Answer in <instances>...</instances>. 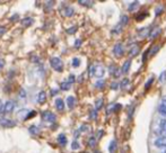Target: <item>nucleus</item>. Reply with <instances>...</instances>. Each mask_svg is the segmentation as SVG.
<instances>
[{
	"label": "nucleus",
	"mask_w": 166,
	"mask_h": 153,
	"mask_svg": "<svg viewBox=\"0 0 166 153\" xmlns=\"http://www.w3.org/2000/svg\"><path fill=\"white\" fill-rule=\"evenodd\" d=\"M105 73V69H104L103 65L101 64H94L89 67V74L91 77H96L98 79H101Z\"/></svg>",
	"instance_id": "1"
},
{
	"label": "nucleus",
	"mask_w": 166,
	"mask_h": 153,
	"mask_svg": "<svg viewBox=\"0 0 166 153\" xmlns=\"http://www.w3.org/2000/svg\"><path fill=\"white\" fill-rule=\"evenodd\" d=\"M50 65L52 67V69H54L58 72H61L63 69V63L61 61V59L57 58V56H53V58L50 59Z\"/></svg>",
	"instance_id": "2"
},
{
	"label": "nucleus",
	"mask_w": 166,
	"mask_h": 153,
	"mask_svg": "<svg viewBox=\"0 0 166 153\" xmlns=\"http://www.w3.org/2000/svg\"><path fill=\"white\" fill-rule=\"evenodd\" d=\"M42 119L44 122H48V123H54L57 121V116L53 114V113L49 112V110H44L42 113Z\"/></svg>",
	"instance_id": "3"
},
{
	"label": "nucleus",
	"mask_w": 166,
	"mask_h": 153,
	"mask_svg": "<svg viewBox=\"0 0 166 153\" xmlns=\"http://www.w3.org/2000/svg\"><path fill=\"white\" fill-rule=\"evenodd\" d=\"M113 53H114V55L116 58H121L123 55V53H124V46H123V44H121V43L115 44L114 47H113Z\"/></svg>",
	"instance_id": "4"
},
{
	"label": "nucleus",
	"mask_w": 166,
	"mask_h": 153,
	"mask_svg": "<svg viewBox=\"0 0 166 153\" xmlns=\"http://www.w3.org/2000/svg\"><path fill=\"white\" fill-rule=\"evenodd\" d=\"M154 145L158 149H166V136H159L154 141Z\"/></svg>",
	"instance_id": "5"
},
{
	"label": "nucleus",
	"mask_w": 166,
	"mask_h": 153,
	"mask_svg": "<svg viewBox=\"0 0 166 153\" xmlns=\"http://www.w3.org/2000/svg\"><path fill=\"white\" fill-rule=\"evenodd\" d=\"M16 125V122L12 121V119H9V118H0V126L1 127H14Z\"/></svg>",
	"instance_id": "6"
},
{
	"label": "nucleus",
	"mask_w": 166,
	"mask_h": 153,
	"mask_svg": "<svg viewBox=\"0 0 166 153\" xmlns=\"http://www.w3.org/2000/svg\"><path fill=\"white\" fill-rule=\"evenodd\" d=\"M15 109V102L8 100L3 104V114H9Z\"/></svg>",
	"instance_id": "7"
},
{
	"label": "nucleus",
	"mask_w": 166,
	"mask_h": 153,
	"mask_svg": "<svg viewBox=\"0 0 166 153\" xmlns=\"http://www.w3.org/2000/svg\"><path fill=\"white\" fill-rule=\"evenodd\" d=\"M109 71H110V74L113 75L114 78H119L121 75V70L118 67H115V65H110L109 67Z\"/></svg>",
	"instance_id": "8"
},
{
	"label": "nucleus",
	"mask_w": 166,
	"mask_h": 153,
	"mask_svg": "<svg viewBox=\"0 0 166 153\" xmlns=\"http://www.w3.org/2000/svg\"><path fill=\"white\" fill-rule=\"evenodd\" d=\"M73 14H75V9H73V7H70V6L64 7V9L62 10V15L66 16V17H71Z\"/></svg>",
	"instance_id": "9"
},
{
	"label": "nucleus",
	"mask_w": 166,
	"mask_h": 153,
	"mask_svg": "<svg viewBox=\"0 0 166 153\" xmlns=\"http://www.w3.org/2000/svg\"><path fill=\"white\" fill-rule=\"evenodd\" d=\"M55 108H57L59 112H63V110H64V102H63L61 98L55 99Z\"/></svg>",
	"instance_id": "10"
},
{
	"label": "nucleus",
	"mask_w": 166,
	"mask_h": 153,
	"mask_svg": "<svg viewBox=\"0 0 166 153\" xmlns=\"http://www.w3.org/2000/svg\"><path fill=\"white\" fill-rule=\"evenodd\" d=\"M21 23V25H23V27H30V26L33 25L34 19H33L32 17H26V18H24Z\"/></svg>",
	"instance_id": "11"
},
{
	"label": "nucleus",
	"mask_w": 166,
	"mask_h": 153,
	"mask_svg": "<svg viewBox=\"0 0 166 153\" xmlns=\"http://www.w3.org/2000/svg\"><path fill=\"white\" fill-rule=\"evenodd\" d=\"M67 105H68V107H69L70 109H73V107L76 106V98H75L73 96H69V97L67 98Z\"/></svg>",
	"instance_id": "12"
},
{
	"label": "nucleus",
	"mask_w": 166,
	"mask_h": 153,
	"mask_svg": "<svg viewBox=\"0 0 166 153\" xmlns=\"http://www.w3.org/2000/svg\"><path fill=\"white\" fill-rule=\"evenodd\" d=\"M46 102V93L44 91H40L37 95V102L39 104H44Z\"/></svg>",
	"instance_id": "13"
},
{
	"label": "nucleus",
	"mask_w": 166,
	"mask_h": 153,
	"mask_svg": "<svg viewBox=\"0 0 166 153\" xmlns=\"http://www.w3.org/2000/svg\"><path fill=\"white\" fill-rule=\"evenodd\" d=\"M57 140H58V142H59V144L61 146H66V144H67V136L64 134H59Z\"/></svg>",
	"instance_id": "14"
},
{
	"label": "nucleus",
	"mask_w": 166,
	"mask_h": 153,
	"mask_svg": "<svg viewBox=\"0 0 166 153\" xmlns=\"http://www.w3.org/2000/svg\"><path fill=\"white\" fill-rule=\"evenodd\" d=\"M159 131L163 133V136H166V119H162L159 122Z\"/></svg>",
	"instance_id": "15"
},
{
	"label": "nucleus",
	"mask_w": 166,
	"mask_h": 153,
	"mask_svg": "<svg viewBox=\"0 0 166 153\" xmlns=\"http://www.w3.org/2000/svg\"><path fill=\"white\" fill-rule=\"evenodd\" d=\"M130 64H131V61L130 60H127V61L123 63L122 68H121V73H127L130 69Z\"/></svg>",
	"instance_id": "16"
},
{
	"label": "nucleus",
	"mask_w": 166,
	"mask_h": 153,
	"mask_svg": "<svg viewBox=\"0 0 166 153\" xmlns=\"http://www.w3.org/2000/svg\"><path fill=\"white\" fill-rule=\"evenodd\" d=\"M138 52H139L138 45H132V46L130 47V50H129V54H130V56H135V55L138 54Z\"/></svg>",
	"instance_id": "17"
},
{
	"label": "nucleus",
	"mask_w": 166,
	"mask_h": 153,
	"mask_svg": "<svg viewBox=\"0 0 166 153\" xmlns=\"http://www.w3.org/2000/svg\"><path fill=\"white\" fill-rule=\"evenodd\" d=\"M118 144H116V141H111V143H110V146H109V151H110V153H115L116 152V149H118V146H116Z\"/></svg>",
	"instance_id": "18"
},
{
	"label": "nucleus",
	"mask_w": 166,
	"mask_h": 153,
	"mask_svg": "<svg viewBox=\"0 0 166 153\" xmlns=\"http://www.w3.org/2000/svg\"><path fill=\"white\" fill-rule=\"evenodd\" d=\"M122 30H123V26H122V25L119 23V24H118L115 27H113V31H112V33H113L114 35H118V34H120V33L122 32Z\"/></svg>",
	"instance_id": "19"
},
{
	"label": "nucleus",
	"mask_w": 166,
	"mask_h": 153,
	"mask_svg": "<svg viewBox=\"0 0 166 153\" xmlns=\"http://www.w3.org/2000/svg\"><path fill=\"white\" fill-rule=\"evenodd\" d=\"M28 131H30V133H31L32 135H37L40 133V128L37 126H35V125H32V126H30Z\"/></svg>",
	"instance_id": "20"
},
{
	"label": "nucleus",
	"mask_w": 166,
	"mask_h": 153,
	"mask_svg": "<svg viewBox=\"0 0 166 153\" xmlns=\"http://www.w3.org/2000/svg\"><path fill=\"white\" fill-rule=\"evenodd\" d=\"M70 87H71V84H70L68 81H62L61 83H60V88H61V90H69V89H70Z\"/></svg>",
	"instance_id": "21"
},
{
	"label": "nucleus",
	"mask_w": 166,
	"mask_h": 153,
	"mask_svg": "<svg viewBox=\"0 0 166 153\" xmlns=\"http://www.w3.org/2000/svg\"><path fill=\"white\" fill-rule=\"evenodd\" d=\"M78 2H79V5L86 6V7H91V6H93L94 3V1H91V0H79Z\"/></svg>",
	"instance_id": "22"
},
{
	"label": "nucleus",
	"mask_w": 166,
	"mask_h": 153,
	"mask_svg": "<svg viewBox=\"0 0 166 153\" xmlns=\"http://www.w3.org/2000/svg\"><path fill=\"white\" fill-rule=\"evenodd\" d=\"M158 113L163 116H166V105L164 104H160V106L158 107Z\"/></svg>",
	"instance_id": "23"
},
{
	"label": "nucleus",
	"mask_w": 166,
	"mask_h": 153,
	"mask_svg": "<svg viewBox=\"0 0 166 153\" xmlns=\"http://www.w3.org/2000/svg\"><path fill=\"white\" fill-rule=\"evenodd\" d=\"M102 106H103V99H97V100L95 102V110L97 112L98 109L102 108Z\"/></svg>",
	"instance_id": "24"
},
{
	"label": "nucleus",
	"mask_w": 166,
	"mask_h": 153,
	"mask_svg": "<svg viewBox=\"0 0 166 153\" xmlns=\"http://www.w3.org/2000/svg\"><path fill=\"white\" fill-rule=\"evenodd\" d=\"M71 64H73V68H78L80 65V60L78 58H75V59H73V61H71Z\"/></svg>",
	"instance_id": "25"
},
{
	"label": "nucleus",
	"mask_w": 166,
	"mask_h": 153,
	"mask_svg": "<svg viewBox=\"0 0 166 153\" xmlns=\"http://www.w3.org/2000/svg\"><path fill=\"white\" fill-rule=\"evenodd\" d=\"M129 82H130V80H129V79H127V78H125V79H123V80H122V81H121V83H120V87H121V88H123V89H124L125 87H128V86H129Z\"/></svg>",
	"instance_id": "26"
},
{
	"label": "nucleus",
	"mask_w": 166,
	"mask_h": 153,
	"mask_svg": "<svg viewBox=\"0 0 166 153\" xmlns=\"http://www.w3.org/2000/svg\"><path fill=\"white\" fill-rule=\"evenodd\" d=\"M128 21H129V18H128V16H122V18H121V21H120V24L122 25V26H125L127 24H128Z\"/></svg>",
	"instance_id": "27"
},
{
	"label": "nucleus",
	"mask_w": 166,
	"mask_h": 153,
	"mask_svg": "<svg viewBox=\"0 0 166 153\" xmlns=\"http://www.w3.org/2000/svg\"><path fill=\"white\" fill-rule=\"evenodd\" d=\"M95 144H96V139H95L94 136L89 137V140H88V145L93 148V146H95Z\"/></svg>",
	"instance_id": "28"
},
{
	"label": "nucleus",
	"mask_w": 166,
	"mask_h": 153,
	"mask_svg": "<svg viewBox=\"0 0 166 153\" xmlns=\"http://www.w3.org/2000/svg\"><path fill=\"white\" fill-rule=\"evenodd\" d=\"M138 6H139V2H138V1H133V3H131V5L129 6V10H130V11L135 10Z\"/></svg>",
	"instance_id": "29"
},
{
	"label": "nucleus",
	"mask_w": 166,
	"mask_h": 153,
	"mask_svg": "<svg viewBox=\"0 0 166 153\" xmlns=\"http://www.w3.org/2000/svg\"><path fill=\"white\" fill-rule=\"evenodd\" d=\"M80 148V144L77 142V141H73V143H71V149L73 150H78Z\"/></svg>",
	"instance_id": "30"
},
{
	"label": "nucleus",
	"mask_w": 166,
	"mask_h": 153,
	"mask_svg": "<svg viewBox=\"0 0 166 153\" xmlns=\"http://www.w3.org/2000/svg\"><path fill=\"white\" fill-rule=\"evenodd\" d=\"M95 87H96V88H103V87H104V81H103V80H98V81L95 83Z\"/></svg>",
	"instance_id": "31"
},
{
	"label": "nucleus",
	"mask_w": 166,
	"mask_h": 153,
	"mask_svg": "<svg viewBox=\"0 0 166 153\" xmlns=\"http://www.w3.org/2000/svg\"><path fill=\"white\" fill-rule=\"evenodd\" d=\"M76 31H77V27H76V26H73V27H69V28L67 30V33H68V34H73V33H76Z\"/></svg>",
	"instance_id": "32"
},
{
	"label": "nucleus",
	"mask_w": 166,
	"mask_h": 153,
	"mask_svg": "<svg viewBox=\"0 0 166 153\" xmlns=\"http://www.w3.org/2000/svg\"><path fill=\"white\" fill-rule=\"evenodd\" d=\"M118 88H119V83L118 82L113 81L111 83V89H118Z\"/></svg>",
	"instance_id": "33"
},
{
	"label": "nucleus",
	"mask_w": 166,
	"mask_h": 153,
	"mask_svg": "<svg viewBox=\"0 0 166 153\" xmlns=\"http://www.w3.org/2000/svg\"><path fill=\"white\" fill-rule=\"evenodd\" d=\"M67 81L69 82V83H70V84H71V83H73V81H75V75H73V74H70V75H69V78H68V80H67Z\"/></svg>",
	"instance_id": "34"
},
{
	"label": "nucleus",
	"mask_w": 166,
	"mask_h": 153,
	"mask_svg": "<svg viewBox=\"0 0 166 153\" xmlns=\"http://www.w3.org/2000/svg\"><path fill=\"white\" fill-rule=\"evenodd\" d=\"M80 45H82V41H80V40H76V42H75V47H76V49H79Z\"/></svg>",
	"instance_id": "35"
},
{
	"label": "nucleus",
	"mask_w": 166,
	"mask_h": 153,
	"mask_svg": "<svg viewBox=\"0 0 166 153\" xmlns=\"http://www.w3.org/2000/svg\"><path fill=\"white\" fill-rule=\"evenodd\" d=\"M6 33V27L5 26H0V37Z\"/></svg>",
	"instance_id": "36"
},
{
	"label": "nucleus",
	"mask_w": 166,
	"mask_h": 153,
	"mask_svg": "<svg viewBox=\"0 0 166 153\" xmlns=\"http://www.w3.org/2000/svg\"><path fill=\"white\" fill-rule=\"evenodd\" d=\"M87 130H88V126H87V125H82V126H80V128H79V131H80V132H86Z\"/></svg>",
	"instance_id": "37"
},
{
	"label": "nucleus",
	"mask_w": 166,
	"mask_h": 153,
	"mask_svg": "<svg viewBox=\"0 0 166 153\" xmlns=\"http://www.w3.org/2000/svg\"><path fill=\"white\" fill-rule=\"evenodd\" d=\"M153 81H154V78H150V79H149V80L147 81V83H146V86H145L146 89H148V87H149V86L151 84V82H153Z\"/></svg>",
	"instance_id": "38"
},
{
	"label": "nucleus",
	"mask_w": 166,
	"mask_h": 153,
	"mask_svg": "<svg viewBox=\"0 0 166 153\" xmlns=\"http://www.w3.org/2000/svg\"><path fill=\"white\" fill-rule=\"evenodd\" d=\"M34 115H35V112H31V113L28 112V114H27V116L25 117V119H30V118H31V117H33Z\"/></svg>",
	"instance_id": "39"
},
{
	"label": "nucleus",
	"mask_w": 166,
	"mask_h": 153,
	"mask_svg": "<svg viewBox=\"0 0 166 153\" xmlns=\"http://www.w3.org/2000/svg\"><path fill=\"white\" fill-rule=\"evenodd\" d=\"M96 116H97V112H96V110L91 112V118H92V119H95V118H96Z\"/></svg>",
	"instance_id": "40"
},
{
	"label": "nucleus",
	"mask_w": 166,
	"mask_h": 153,
	"mask_svg": "<svg viewBox=\"0 0 166 153\" xmlns=\"http://www.w3.org/2000/svg\"><path fill=\"white\" fill-rule=\"evenodd\" d=\"M19 96H21V98H25V96H26V92H25V90H24V89H21V93H19Z\"/></svg>",
	"instance_id": "41"
},
{
	"label": "nucleus",
	"mask_w": 166,
	"mask_h": 153,
	"mask_svg": "<svg viewBox=\"0 0 166 153\" xmlns=\"http://www.w3.org/2000/svg\"><path fill=\"white\" fill-rule=\"evenodd\" d=\"M53 2H54V1H48V2H46V5H45V7L50 8V7H51L52 5H53Z\"/></svg>",
	"instance_id": "42"
},
{
	"label": "nucleus",
	"mask_w": 166,
	"mask_h": 153,
	"mask_svg": "<svg viewBox=\"0 0 166 153\" xmlns=\"http://www.w3.org/2000/svg\"><path fill=\"white\" fill-rule=\"evenodd\" d=\"M58 93V89H51V96H54Z\"/></svg>",
	"instance_id": "43"
},
{
	"label": "nucleus",
	"mask_w": 166,
	"mask_h": 153,
	"mask_svg": "<svg viewBox=\"0 0 166 153\" xmlns=\"http://www.w3.org/2000/svg\"><path fill=\"white\" fill-rule=\"evenodd\" d=\"M0 114H3V104L0 102Z\"/></svg>",
	"instance_id": "44"
},
{
	"label": "nucleus",
	"mask_w": 166,
	"mask_h": 153,
	"mask_svg": "<svg viewBox=\"0 0 166 153\" xmlns=\"http://www.w3.org/2000/svg\"><path fill=\"white\" fill-rule=\"evenodd\" d=\"M3 65H5V61H3V60H1V59H0V70H1V69H2V68H3Z\"/></svg>",
	"instance_id": "45"
},
{
	"label": "nucleus",
	"mask_w": 166,
	"mask_h": 153,
	"mask_svg": "<svg viewBox=\"0 0 166 153\" xmlns=\"http://www.w3.org/2000/svg\"><path fill=\"white\" fill-rule=\"evenodd\" d=\"M16 18H18V15H14L12 17H10V21H15V19H16Z\"/></svg>",
	"instance_id": "46"
},
{
	"label": "nucleus",
	"mask_w": 166,
	"mask_h": 153,
	"mask_svg": "<svg viewBox=\"0 0 166 153\" xmlns=\"http://www.w3.org/2000/svg\"><path fill=\"white\" fill-rule=\"evenodd\" d=\"M162 153H166V149H165V150H164V151H163Z\"/></svg>",
	"instance_id": "47"
}]
</instances>
